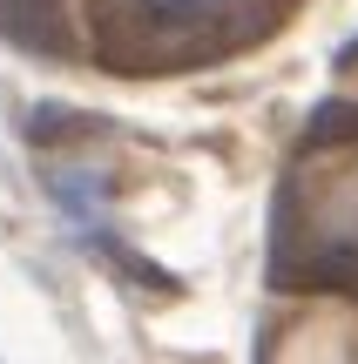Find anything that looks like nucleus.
<instances>
[{
	"label": "nucleus",
	"mask_w": 358,
	"mask_h": 364,
	"mask_svg": "<svg viewBox=\"0 0 358 364\" xmlns=\"http://www.w3.org/2000/svg\"><path fill=\"white\" fill-rule=\"evenodd\" d=\"M243 7L251 0H88V34L115 75H169L223 61L237 41L264 34Z\"/></svg>",
	"instance_id": "f257e3e1"
},
{
	"label": "nucleus",
	"mask_w": 358,
	"mask_h": 364,
	"mask_svg": "<svg viewBox=\"0 0 358 364\" xmlns=\"http://www.w3.org/2000/svg\"><path fill=\"white\" fill-rule=\"evenodd\" d=\"M0 41L41 61H75V7L68 0H0Z\"/></svg>",
	"instance_id": "f03ea898"
},
{
	"label": "nucleus",
	"mask_w": 358,
	"mask_h": 364,
	"mask_svg": "<svg viewBox=\"0 0 358 364\" xmlns=\"http://www.w3.org/2000/svg\"><path fill=\"white\" fill-rule=\"evenodd\" d=\"M48 189H54V203L68 209V223H81V230H95L102 223V176L95 169H48Z\"/></svg>",
	"instance_id": "7ed1b4c3"
}]
</instances>
